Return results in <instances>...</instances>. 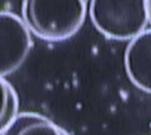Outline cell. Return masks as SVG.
Returning a JSON list of instances; mask_svg holds the SVG:
<instances>
[{"mask_svg":"<svg viewBox=\"0 0 151 135\" xmlns=\"http://www.w3.org/2000/svg\"><path fill=\"white\" fill-rule=\"evenodd\" d=\"M88 0H22L21 18L31 34L46 42L74 35L84 23Z\"/></svg>","mask_w":151,"mask_h":135,"instance_id":"1","label":"cell"},{"mask_svg":"<svg viewBox=\"0 0 151 135\" xmlns=\"http://www.w3.org/2000/svg\"><path fill=\"white\" fill-rule=\"evenodd\" d=\"M89 14L97 30L114 40L133 39L149 21L146 0H90Z\"/></svg>","mask_w":151,"mask_h":135,"instance_id":"2","label":"cell"},{"mask_svg":"<svg viewBox=\"0 0 151 135\" xmlns=\"http://www.w3.org/2000/svg\"><path fill=\"white\" fill-rule=\"evenodd\" d=\"M33 47L31 32L21 16L0 10V77L19 70Z\"/></svg>","mask_w":151,"mask_h":135,"instance_id":"3","label":"cell"},{"mask_svg":"<svg viewBox=\"0 0 151 135\" xmlns=\"http://www.w3.org/2000/svg\"><path fill=\"white\" fill-rule=\"evenodd\" d=\"M125 66L132 83L151 94V28L130 41L125 52Z\"/></svg>","mask_w":151,"mask_h":135,"instance_id":"4","label":"cell"},{"mask_svg":"<svg viewBox=\"0 0 151 135\" xmlns=\"http://www.w3.org/2000/svg\"><path fill=\"white\" fill-rule=\"evenodd\" d=\"M1 135H70L50 118L36 112H19Z\"/></svg>","mask_w":151,"mask_h":135,"instance_id":"5","label":"cell"},{"mask_svg":"<svg viewBox=\"0 0 151 135\" xmlns=\"http://www.w3.org/2000/svg\"><path fill=\"white\" fill-rule=\"evenodd\" d=\"M19 97L12 84L0 77V135L19 112Z\"/></svg>","mask_w":151,"mask_h":135,"instance_id":"6","label":"cell"},{"mask_svg":"<svg viewBox=\"0 0 151 135\" xmlns=\"http://www.w3.org/2000/svg\"><path fill=\"white\" fill-rule=\"evenodd\" d=\"M147 2V8H148V14H149V19L151 23V0H146Z\"/></svg>","mask_w":151,"mask_h":135,"instance_id":"7","label":"cell"}]
</instances>
